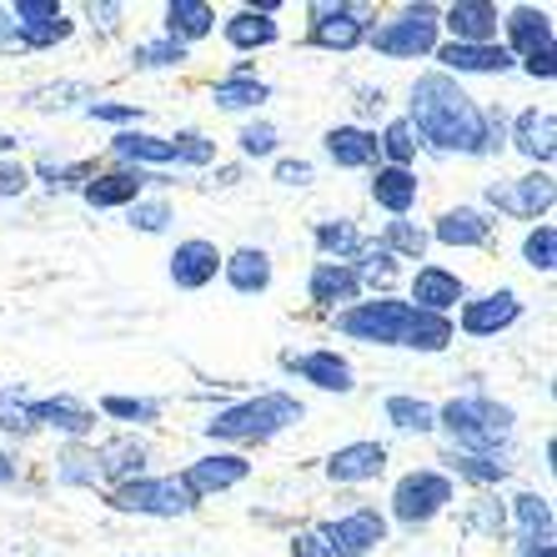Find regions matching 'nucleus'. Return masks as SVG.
I'll list each match as a JSON object with an SVG mask.
<instances>
[{"label":"nucleus","instance_id":"obj_6","mask_svg":"<svg viewBox=\"0 0 557 557\" xmlns=\"http://www.w3.org/2000/svg\"><path fill=\"white\" fill-rule=\"evenodd\" d=\"M453 503H457V482L447 478V472H437V467H412V472H403V478L392 482L387 512H392L397 528L422 532V528H432Z\"/></svg>","mask_w":557,"mask_h":557},{"label":"nucleus","instance_id":"obj_2","mask_svg":"<svg viewBox=\"0 0 557 557\" xmlns=\"http://www.w3.org/2000/svg\"><path fill=\"white\" fill-rule=\"evenodd\" d=\"M342 337L367 342V347H403V351H447L457 342L453 317H428L407 297H362L357 307L332 317Z\"/></svg>","mask_w":557,"mask_h":557},{"label":"nucleus","instance_id":"obj_17","mask_svg":"<svg viewBox=\"0 0 557 557\" xmlns=\"http://www.w3.org/2000/svg\"><path fill=\"white\" fill-rule=\"evenodd\" d=\"M432 61H437L442 76H507L512 71V55H507L503 40H487V46H457V40H442L437 51H432Z\"/></svg>","mask_w":557,"mask_h":557},{"label":"nucleus","instance_id":"obj_23","mask_svg":"<svg viewBox=\"0 0 557 557\" xmlns=\"http://www.w3.org/2000/svg\"><path fill=\"white\" fill-rule=\"evenodd\" d=\"M322 151H326V161H332L337 171H372V166H382V156H376V131L362 126V121L326 126L322 131Z\"/></svg>","mask_w":557,"mask_h":557},{"label":"nucleus","instance_id":"obj_38","mask_svg":"<svg viewBox=\"0 0 557 557\" xmlns=\"http://www.w3.org/2000/svg\"><path fill=\"white\" fill-rule=\"evenodd\" d=\"M376 247L392 251L397 261H422V257H428V247H432V236H428V226H422V221L392 216L387 226H382V236H376Z\"/></svg>","mask_w":557,"mask_h":557},{"label":"nucleus","instance_id":"obj_41","mask_svg":"<svg viewBox=\"0 0 557 557\" xmlns=\"http://www.w3.org/2000/svg\"><path fill=\"white\" fill-rule=\"evenodd\" d=\"M96 171H101L96 161H36V166H30V182H40L51 196H65V191H81Z\"/></svg>","mask_w":557,"mask_h":557},{"label":"nucleus","instance_id":"obj_24","mask_svg":"<svg viewBox=\"0 0 557 557\" xmlns=\"http://www.w3.org/2000/svg\"><path fill=\"white\" fill-rule=\"evenodd\" d=\"M171 282L182 286V292H201V286H211L221 276V247L216 242H207V236H186V242H176V251H171Z\"/></svg>","mask_w":557,"mask_h":557},{"label":"nucleus","instance_id":"obj_47","mask_svg":"<svg viewBox=\"0 0 557 557\" xmlns=\"http://www.w3.org/2000/svg\"><path fill=\"white\" fill-rule=\"evenodd\" d=\"M101 412L111 417V422H136V428H151V422H161V412H166V407L156 403V397H121V392H111V397H101Z\"/></svg>","mask_w":557,"mask_h":557},{"label":"nucleus","instance_id":"obj_20","mask_svg":"<svg viewBox=\"0 0 557 557\" xmlns=\"http://www.w3.org/2000/svg\"><path fill=\"white\" fill-rule=\"evenodd\" d=\"M437 26L447 30V40H457V46H487V40H497V30H503V11H497L493 0H453V5H442Z\"/></svg>","mask_w":557,"mask_h":557},{"label":"nucleus","instance_id":"obj_61","mask_svg":"<svg viewBox=\"0 0 557 557\" xmlns=\"http://www.w3.org/2000/svg\"><path fill=\"white\" fill-rule=\"evenodd\" d=\"M11 46H21V40H15V21H11V11L0 5V51H11Z\"/></svg>","mask_w":557,"mask_h":557},{"label":"nucleus","instance_id":"obj_32","mask_svg":"<svg viewBox=\"0 0 557 557\" xmlns=\"http://www.w3.org/2000/svg\"><path fill=\"white\" fill-rule=\"evenodd\" d=\"M161 21H166L161 36L182 40L186 51H191L196 40H207L216 30V5H207V0H171L166 11H161Z\"/></svg>","mask_w":557,"mask_h":557},{"label":"nucleus","instance_id":"obj_63","mask_svg":"<svg viewBox=\"0 0 557 557\" xmlns=\"http://www.w3.org/2000/svg\"><path fill=\"white\" fill-rule=\"evenodd\" d=\"M21 146V136H11V131H0V151H15Z\"/></svg>","mask_w":557,"mask_h":557},{"label":"nucleus","instance_id":"obj_11","mask_svg":"<svg viewBox=\"0 0 557 557\" xmlns=\"http://www.w3.org/2000/svg\"><path fill=\"white\" fill-rule=\"evenodd\" d=\"M522 322V297L512 292V286H497V292H482V297H467L462 307H457V332L462 337H497V332H507V326Z\"/></svg>","mask_w":557,"mask_h":557},{"label":"nucleus","instance_id":"obj_18","mask_svg":"<svg viewBox=\"0 0 557 557\" xmlns=\"http://www.w3.org/2000/svg\"><path fill=\"white\" fill-rule=\"evenodd\" d=\"M307 301L311 311H326V317L357 307L362 301V282L351 272V261H317L307 272Z\"/></svg>","mask_w":557,"mask_h":557},{"label":"nucleus","instance_id":"obj_55","mask_svg":"<svg viewBox=\"0 0 557 557\" xmlns=\"http://www.w3.org/2000/svg\"><path fill=\"white\" fill-rule=\"evenodd\" d=\"M30 191V166L26 161H0V201H15V196H26Z\"/></svg>","mask_w":557,"mask_h":557},{"label":"nucleus","instance_id":"obj_56","mask_svg":"<svg viewBox=\"0 0 557 557\" xmlns=\"http://www.w3.org/2000/svg\"><path fill=\"white\" fill-rule=\"evenodd\" d=\"M351 106H357V116H367V121L387 116V91H382V86H357V101Z\"/></svg>","mask_w":557,"mask_h":557},{"label":"nucleus","instance_id":"obj_60","mask_svg":"<svg viewBox=\"0 0 557 557\" xmlns=\"http://www.w3.org/2000/svg\"><path fill=\"white\" fill-rule=\"evenodd\" d=\"M15 482H21V462H15V453L0 447V487H15Z\"/></svg>","mask_w":557,"mask_h":557},{"label":"nucleus","instance_id":"obj_36","mask_svg":"<svg viewBox=\"0 0 557 557\" xmlns=\"http://www.w3.org/2000/svg\"><path fill=\"white\" fill-rule=\"evenodd\" d=\"M507 522L518 528L522 543H553V503L543 493H518L507 503Z\"/></svg>","mask_w":557,"mask_h":557},{"label":"nucleus","instance_id":"obj_44","mask_svg":"<svg viewBox=\"0 0 557 557\" xmlns=\"http://www.w3.org/2000/svg\"><path fill=\"white\" fill-rule=\"evenodd\" d=\"M166 141H171V156H176V166H191V171L216 166V141H211L207 131L186 126V131H176V136H166Z\"/></svg>","mask_w":557,"mask_h":557},{"label":"nucleus","instance_id":"obj_51","mask_svg":"<svg viewBox=\"0 0 557 557\" xmlns=\"http://www.w3.org/2000/svg\"><path fill=\"white\" fill-rule=\"evenodd\" d=\"M276 146H282V131L272 121H247V126L236 131V151L247 156V161H267V156H276Z\"/></svg>","mask_w":557,"mask_h":557},{"label":"nucleus","instance_id":"obj_12","mask_svg":"<svg viewBox=\"0 0 557 557\" xmlns=\"http://www.w3.org/2000/svg\"><path fill=\"white\" fill-rule=\"evenodd\" d=\"M507 151H518L532 171H547L557 156V116L553 106H528L507 116Z\"/></svg>","mask_w":557,"mask_h":557},{"label":"nucleus","instance_id":"obj_42","mask_svg":"<svg viewBox=\"0 0 557 557\" xmlns=\"http://www.w3.org/2000/svg\"><path fill=\"white\" fill-rule=\"evenodd\" d=\"M21 101L30 106V111H71L76 101H86L91 106L96 101V91L86 86V81H46V86H30Z\"/></svg>","mask_w":557,"mask_h":557},{"label":"nucleus","instance_id":"obj_27","mask_svg":"<svg viewBox=\"0 0 557 557\" xmlns=\"http://www.w3.org/2000/svg\"><path fill=\"white\" fill-rule=\"evenodd\" d=\"M221 276H226V286H232L236 297H261V292H272V282H276L272 251L267 247L221 251Z\"/></svg>","mask_w":557,"mask_h":557},{"label":"nucleus","instance_id":"obj_25","mask_svg":"<svg viewBox=\"0 0 557 557\" xmlns=\"http://www.w3.org/2000/svg\"><path fill=\"white\" fill-rule=\"evenodd\" d=\"M503 46L512 61H528L537 51H553V15L537 11V5H512L503 11Z\"/></svg>","mask_w":557,"mask_h":557},{"label":"nucleus","instance_id":"obj_13","mask_svg":"<svg viewBox=\"0 0 557 557\" xmlns=\"http://www.w3.org/2000/svg\"><path fill=\"white\" fill-rule=\"evenodd\" d=\"M176 478L186 482V493H191L196 503H207V497H216V493H232V487H242V482L251 478V462L242 453H226V447H216V453H201L196 462H186Z\"/></svg>","mask_w":557,"mask_h":557},{"label":"nucleus","instance_id":"obj_33","mask_svg":"<svg viewBox=\"0 0 557 557\" xmlns=\"http://www.w3.org/2000/svg\"><path fill=\"white\" fill-rule=\"evenodd\" d=\"M351 272H357V282H362V297L372 292V297H392V286H397V276H403V261L392 257V251H382L376 242H367L357 257H351Z\"/></svg>","mask_w":557,"mask_h":557},{"label":"nucleus","instance_id":"obj_62","mask_svg":"<svg viewBox=\"0 0 557 557\" xmlns=\"http://www.w3.org/2000/svg\"><path fill=\"white\" fill-rule=\"evenodd\" d=\"M522 557H557L553 543H522Z\"/></svg>","mask_w":557,"mask_h":557},{"label":"nucleus","instance_id":"obj_3","mask_svg":"<svg viewBox=\"0 0 557 557\" xmlns=\"http://www.w3.org/2000/svg\"><path fill=\"white\" fill-rule=\"evenodd\" d=\"M297 422H307L301 397H292V392H257V397H242V403L221 407L201 432L211 442H232V447H267V442L282 437Z\"/></svg>","mask_w":557,"mask_h":557},{"label":"nucleus","instance_id":"obj_49","mask_svg":"<svg viewBox=\"0 0 557 557\" xmlns=\"http://www.w3.org/2000/svg\"><path fill=\"white\" fill-rule=\"evenodd\" d=\"M126 221L136 226V232H146V236H161L176 221V207H171L166 196H141L136 207H126Z\"/></svg>","mask_w":557,"mask_h":557},{"label":"nucleus","instance_id":"obj_39","mask_svg":"<svg viewBox=\"0 0 557 557\" xmlns=\"http://www.w3.org/2000/svg\"><path fill=\"white\" fill-rule=\"evenodd\" d=\"M417 151H422V141H417V131L407 116H392L387 126L376 131V156H382V166H403L412 171L417 166Z\"/></svg>","mask_w":557,"mask_h":557},{"label":"nucleus","instance_id":"obj_8","mask_svg":"<svg viewBox=\"0 0 557 557\" xmlns=\"http://www.w3.org/2000/svg\"><path fill=\"white\" fill-rule=\"evenodd\" d=\"M106 507L126 512V518H191L201 503L171 472V478H136V482H121V487H106Z\"/></svg>","mask_w":557,"mask_h":557},{"label":"nucleus","instance_id":"obj_54","mask_svg":"<svg viewBox=\"0 0 557 557\" xmlns=\"http://www.w3.org/2000/svg\"><path fill=\"white\" fill-rule=\"evenodd\" d=\"M272 182L276 186H311L317 182V166H311L307 156H282L272 166Z\"/></svg>","mask_w":557,"mask_h":557},{"label":"nucleus","instance_id":"obj_53","mask_svg":"<svg viewBox=\"0 0 557 557\" xmlns=\"http://www.w3.org/2000/svg\"><path fill=\"white\" fill-rule=\"evenodd\" d=\"M81 15H86V26H91V30L116 36L121 21H126V5H116V0H91V5H81Z\"/></svg>","mask_w":557,"mask_h":557},{"label":"nucleus","instance_id":"obj_37","mask_svg":"<svg viewBox=\"0 0 557 557\" xmlns=\"http://www.w3.org/2000/svg\"><path fill=\"white\" fill-rule=\"evenodd\" d=\"M382 417L397 432H407V437H432L437 432V407L422 403V397H407V392H392L387 403H382Z\"/></svg>","mask_w":557,"mask_h":557},{"label":"nucleus","instance_id":"obj_15","mask_svg":"<svg viewBox=\"0 0 557 557\" xmlns=\"http://www.w3.org/2000/svg\"><path fill=\"white\" fill-rule=\"evenodd\" d=\"M282 372H292V376H301V382H311L317 392H337V397H347V392L357 387V367H351L342 351H332V347L282 351Z\"/></svg>","mask_w":557,"mask_h":557},{"label":"nucleus","instance_id":"obj_59","mask_svg":"<svg viewBox=\"0 0 557 557\" xmlns=\"http://www.w3.org/2000/svg\"><path fill=\"white\" fill-rule=\"evenodd\" d=\"M522 71H528L532 81H557V51H537L528 55V61H518Z\"/></svg>","mask_w":557,"mask_h":557},{"label":"nucleus","instance_id":"obj_48","mask_svg":"<svg viewBox=\"0 0 557 557\" xmlns=\"http://www.w3.org/2000/svg\"><path fill=\"white\" fill-rule=\"evenodd\" d=\"M71 36H76L71 11H61L55 21H40V26H15V40H21L26 51H51V46H65Z\"/></svg>","mask_w":557,"mask_h":557},{"label":"nucleus","instance_id":"obj_34","mask_svg":"<svg viewBox=\"0 0 557 557\" xmlns=\"http://www.w3.org/2000/svg\"><path fill=\"white\" fill-rule=\"evenodd\" d=\"M261 101H272V86H267L261 76H221V81H211V106L226 111V116L257 111Z\"/></svg>","mask_w":557,"mask_h":557},{"label":"nucleus","instance_id":"obj_35","mask_svg":"<svg viewBox=\"0 0 557 557\" xmlns=\"http://www.w3.org/2000/svg\"><path fill=\"white\" fill-rule=\"evenodd\" d=\"M311 242H317V251H322V261H351L357 251L367 247L362 226L351 216H326L311 226Z\"/></svg>","mask_w":557,"mask_h":557},{"label":"nucleus","instance_id":"obj_30","mask_svg":"<svg viewBox=\"0 0 557 557\" xmlns=\"http://www.w3.org/2000/svg\"><path fill=\"white\" fill-rule=\"evenodd\" d=\"M221 40H226L236 55H257V51H267V46L282 40V26H276L272 15L242 5V11H232L226 21H221Z\"/></svg>","mask_w":557,"mask_h":557},{"label":"nucleus","instance_id":"obj_40","mask_svg":"<svg viewBox=\"0 0 557 557\" xmlns=\"http://www.w3.org/2000/svg\"><path fill=\"white\" fill-rule=\"evenodd\" d=\"M55 482L61 487H101V467H96L91 442H65L55 453Z\"/></svg>","mask_w":557,"mask_h":557},{"label":"nucleus","instance_id":"obj_14","mask_svg":"<svg viewBox=\"0 0 557 557\" xmlns=\"http://www.w3.org/2000/svg\"><path fill=\"white\" fill-rule=\"evenodd\" d=\"M146 186H166V176H156V171H131V166H106L81 186V201L96 211H126L146 196Z\"/></svg>","mask_w":557,"mask_h":557},{"label":"nucleus","instance_id":"obj_22","mask_svg":"<svg viewBox=\"0 0 557 557\" xmlns=\"http://www.w3.org/2000/svg\"><path fill=\"white\" fill-rule=\"evenodd\" d=\"M326 482H337V487H362V482H376L382 472H387V442H347V447H337V453L322 462Z\"/></svg>","mask_w":557,"mask_h":557},{"label":"nucleus","instance_id":"obj_52","mask_svg":"<svg viewBox=\"0 0 557 557\" xmlns=\"http://www.w3.org/2000/svg\"><path fill=\"white\" fill-rule=\"evenodd\" d=\"M81 116L86 121H106V126H121V131H131L136 121L146 116L141 106H131V101H91V106H81Z\"/></svg>","mask_w":557,"mask_h":557},{"label":"nucleus","instance_id":"obj_45","mask_svg":"<svg viewBox=\"0 0 557 557\" xmlns=\"http://www.w3.org/2000/svg\"><path fill=\"white\" fill-rule=\"evenodd\" d=\"M0 432L15 442H30L36 437V417H30V397H21L15 387H0Z\"/></svg>","mask_w":557,"mask_h":557},{"label":"nucleus","instance_id":"obj_50","mask_svg":"<svg viewBox=\"0 0 557 557\" xmlns=\"http://www.w3.org/2000/svg\"><path fill=\"white\" fill-rule=\"evenodd\" d=\"M462 528L467 532H482V537H503L507 528V503H497V497H472V507L462 512Z\"/></svg>","mask_w":557,"mask_h":557},{"label":"nucleus","instance_id":"obj_58","mask_svg":"<svg viewBox=\"0 0 557 557\" xmlns=\"http://www.w3.org/2000/svg\"><path fill=\"white\" fill-rule=\"evenodd\" d=\"M292 557H332V553H326L322 532H317V528H301V532H292Z\"/></svg>","mask_w":557,"mask_h":557},{"label":"nucleus","instance_id":"obj_9","mask_svg":"<svg viewBox=\"0 0 557 557\" xmlns=\"http://www.w3.org/2000/svg\"><path fill=\"white\" fill-rule=\"evenodd\" d=\"M487 207L497 211V216H518V221H547V211H553L557 201V182L553 171H522V176H512V182H487Z\"/></svg>","mask_w":557,"mask_h":557},{"label":"nucleus","instance_id":"obj_29","mask_svg":"<svg viewBox=\"0 0 557 557\" xmlns=\"http://www.w3.org/2000/svg\"><path fill=\"white\" fill-rule=\"evenodd\" d=\"M111 156H116V166H131V171H161V166H171V161H176L166 136L141 131V126L116 131V136H111Z\"/></svg>","mask_w":557,"mask_h":557},{"label":"nucleus","instance_id":"obj_57","mask_svg":"<svg viewBox=\"0 0 557 557\" xmlns=\"http://www.w3.org/2000/svg\"><path fill=\"white\" fill-rule=\"evenodd\" d=\"M507 151V111L503 106H487V156Z\"/></svg>","mask_w":557,"mask_h":557},{"label":"nucleus","instance_id":"obj_31","mask_svg":"<svg viewBox=\"0 0 557 557\" xmlns=\"http://www.w3.org/2000/svg\"><path fill=\"white\" fill-rule=\"evenodd\" d=\"M442 467H447V478H457V482H467V487H503L507 478H512V462L507 457H482V453H442ZM437 467V472H442Z\"/></svg>","mask_w":557,"mask_h":557},{"label":"nucleus","instance_id":"obj_19","mask_svg":"<svg viewBox=\"0 0 557 557\" xmlns=\"http://www.w3.org/2000/svg\"><path fill=\"white\" fill-rule=\"evenodd\" d=\"M493 232H497V221L482 207H447V211H437L432 226H428L432 242H442V247H453V251L493 247Z\"/></svg>","mask_w":557,"mask_h":557},{"label":"nucleus","instance_id":"obj_26","mask_svg":"<svg viewBox=\"0 0 557 557\" xmlns=\"http://www.w3.org/2000/svg\"><path fill=\"white\" fill-rule=\"evenodd\" d=\"M91 453H96V467H101V487H121V482L146 478V462H151L146 442H141V437H131V432L96 442Z\"/></svg>","mask_w":557,"mask_h":557},{"label":"nucleus","instance_id":"obj_1","mask_svg":"<svg viewBox=\"0 0 557 557\" xmlns=\"http://www.w3.org/2000/svg\"><path fill=\"white\" fill-rule=\"evenodd\" d=\"M407 121H412L417 141L442 156H487V106L462 91V81L422 71L407 91Z\"/></svg>","mask_w":557,"mask_h":557},{"label":"nucleus","instance_id":"obj_10","mask_svg":"<svg viewBox=\"0 0 557 557\" xmlns=\"http://www.w3.org/2000/svg\"><path fill=\"white\" fill-rule=\"evenodd\" d=\"M322 543L332 557H372L376 547L387 543V512H376V507H351V512H342L337 522H322Z\"/></svg>","mask_w":557,"mask_h":557},{"label":"nucleus","instance_id":"obj_5","mask_svg":"<svg viewBox=\"0 0 557 557\" xmlns=\"http://www.w3.org/2000/svg\"><path fill=\"white\" fill-rule=\"evenodd\" d=\"M437 15H442V5L412 0V5H403L392 21L367 30V46H372L376 55H387V61H432V51L442 46Z\"/></svg>","mask_w":557,"mask_h":557},{"label":"nucleus","instance_id":"obj_28","mask_svg":"<svg viewBox=\"0 0 557 557\" xmlns=\"http://www.w3.org/2000/svg\"><path fill=\"white\" fill-rule=\"evenodd\" d=\"M367 196H372V207H382L387 216H412L417 196H422V182H417V171H403V166H372Z\"/></svg>","mask_w":557,"mask_h":557},{"label":"nucleus","instance_id":"obj_21","mask_svg":"<svg viewBox=\"0 0 557 557\" xmlns=\"http://www.w3.org/2000/svg\"><path fill=\"white\" fill-rule=\"evenodd\" d=\"M30 417H36L40 432H55L65 442H86L96 432V407H86L71 392H55V397H30Z\"/></svg>","mask_w":557,"mask_h":557},{"label":"nucleus","instance_id":"obj_16","mask_svg":"<svg viewBox=\"0 0 557 557\" xmlns=\"http://www.w3.org/2000/svg\"><path fill=\"white\" fill-rule=\"evenodd\" d=\"M407 301L428 317H453L457 307L467 301V282L453 272V267H437V261H422L407 282Z\"/></svg>","mask_w":557,"mask_h":557},{"label":"nucleus","instance_id":"obj_7","mask_svg":"<svg viewBox=\"0 0 557 557\" xmlns=\"http://www.w3.org/2000/svg\"><path fill=\"white\" fill-rule=\"evenodd\" d=\"M372 26V5H357V0H311L307 5V46H317V51H362Z\"/></svg>","mask_w":557,"mask_h":557},{"label":"nucleus","instance_id":"obj_43","mask_svg":"<svg viewBox=\"0 0 557 557\" xmlns=\"http://www.w3.org/2000/svg\"><path fill=\"white\" fill-rule=\"evenodd\" d=\"M186 61H191V51L171 36L136 40V46H131V65H136V71H182Z\"/></svg>","mask_w":557,"mask_h":557},{"label":"nucleus","instance_id":"obj_4","mask_svg":"<svg viewBox=\"0 0 557 557\" xmlns=\"http://www.w3.org/2000/svg\"><path fill=\"white\" fill-rule=\"evenodd\" d=\"M437 432L453 437V453H482V457H507L512 432H518V412L497 397H453L437 407Z\"/></svg>","mask_w":557,"mask_h":557},{"label":"nucleus","instance_id":"obj_46","mask_svg":"<svg viewBox=\"0 0 557 557\" xmlns=\"http://www.w3.org/2000/svg\"><path fill=\"white\" fill-rule=\"evenodd\" d=\"M522 267H532V272H543V276L557 267V226L553 221L528 226V236H522Z\"/></svg>","mask_w":557,"mask_h":557}]
</instances>
